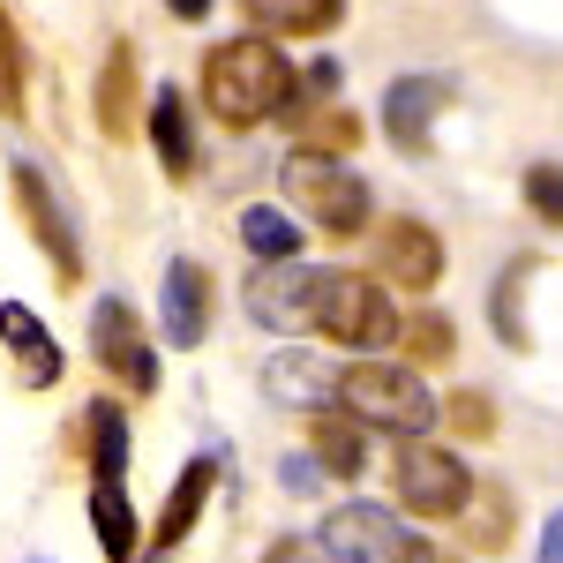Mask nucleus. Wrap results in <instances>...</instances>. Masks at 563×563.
Segmentation results:
<instances>
[{"label": "nucleus", "instance_id": "1a4fd4ad", "mask_svg": "<svg viewBox=\"0 0 563 563\" xmlns=\"http://www.w3.org/2000/svg\"><path fill=\"white\" fill-rule=\"evenodd\" d=\"M376 278L398 294H435L443 286V233L421 218H384L376 225Z\"/></svg>", "mask_w": 563, "mask_h": 563}, {"label": "nucleus", "instance_id": "ddd939ff", "mask_svg": "<svg viewBox=\"0 0 563 563\" xmlns=\"http://www.w3.org/2000/svg\"><path fill=\"white\" fill-rule=\"evenodd\" d=\"M0 346L15 353V368H23V384L31 390H53L60 384V368H68V353H60V339L45 331L38 308L23 301H0Z\"/></svg>", "mask_w": 563, "mask_h": 563}, {"label": "nucleus", "instance_id": "cd10ccee", "mask_svg": "<svg viewBox=\"0 0 563 563\" xmlns=\"http://www.w3.org/2000/svg\"><path fill=\"white\" fill-rule=\"evenodd\" d=\"M286 488H323V459H316V451H308V459H286Z\"/></svg>", "mask_w": 563, "mask_h": 563}, {"label": "nucleus", "instance_id": "f257e3e1", "mask_svg": "<svg viewBox=\"0 0 563 563\" xmlns=\"http://www.w3.org/2000/svg\"><path fill=\"white\" fill-rule=\"evenodd\" d=\"M294 84H301V68H286V53H278L271 31H249V38H225L203 53V106L225 129L278 121L294 106Z\"/></svg>", "mask_w": 563, "mask_h": 563}, {"label": "nucleus", "instance_id": "a211bd4d", "mask_svg": "<svg viewBox=\"0 0 563 563\" xmlns=\"http://www.w3.org/2000/svg\"><path fill=\"white\" fill-rule=\"evenodd\" d=\"M533 271H541V256H511L496 271V286H488V323H496V339L511 353L533 346V331H526V286H533Z\"/></svg>", "mask_w": 563, "mask_h": 563}, {"label": "nucleus", "instance_id": "412c9836", "mask_svg": "<svg viewBox=\"0 0 563 563\" xmlns=\"http://www.w3.org/2000/svg\"><path fill=\"white\" fill-rule=\"evenodd\" d=\"M98 129L113 143L135 135V45H113L106 53V76H98Z\"/></svg>", "mask_w": 563, "mask_h": 563}, {"label": "nucleus", "instance_id": "aec40b11", "mask_svg": "<svg viewBox=\"0 0 563 563\" xmlns=\"http://www.w3.org/2000/svg\"><path fill=\"white\" fill-rule=\"evenodd\" d=\"M203 496H211V459H188L174 481V496H166V519L151 526V549L166 556V549H180L188 533H196V519H203Z\"/></svg>", "mask_w": 563, "mask_h": 563}, {"label": "nucleus", "instance_id": "423d86ee", "mask_svg": "<svg viewBox=\"0 0 563 563\" xmlns=\"http://www.w3.org/2000/svg\"><path fill=\"white\" fill-rule=\"evenodd\" d=\"M316 549L339 563H429L435 541L413 526V511H384V504H339L316 526Z\"/></svg>", "mask_w": 563, "mask_h": 563}, {"label": "nucleus", "instance_id": "f8f14e48", "mask_svg": "<svg viewBox=\"0 0 563 563\" xmlns=\"http://www.w3.org/2000/svg\"><path fill=\"white\" fill-rule=\"evenodd\" d=\"M158 323L166 346H203L211 339V271L203 263H166V294H158Z\"/></svg>", "mask_w": 563, "mask_h": 563}, {"label": "nucleus", "instance_id": "f3484780", "mask_svg": "<svg viewBox=\"0 0 563 563\" xmlns=\"http://www.w3.org/2000/svg\"><path fill=\"white\" fill-rule=\"evenodd\" d=\"M241 8L271 38H323V31L346 23V0H241Z\"/></svg>", "mask_w": 563, "mask_h": 563}, {"label": "nucleus", "instance_id": "6ab92c4d", "mask_svg": "<svg viewBox=\"0 0 563 563\" xmlns=\"http://www.w3.org/2000/svg\"><path fill=\"white\" fill-rule=\"evenodd\" d=\"M90 526H98L106 556H135L143 549V526H135V504H129V488H121V474L90 481Z\"/></svg>", "mask_w": 563, "mask_h": 563}, {"label": "nucleus", "instance_id": "bb28decb", "mask_svg": "<svg viewBox=\"0 0 563 563\" xmlns=\"http://www.w3.org/2000/svg\"><path fill=\"white\" fill-rule=\"evenodd\" d=\"M308 143H316V151H353V143H361V121H353V113H316V121H308Z\"/></svg>", "mask_w": 563, "mask_h": 563}, {"label": "nucleus", "instance_id": "dca6fc26", "mask_svg": "<svg viewBox=\"0 0 563 563\" xmlns=\"http://www.w3.org/2000/svg\"><path fill=\"white\" fill-rule=\"evenodd\" d=\"M151 151H158V166H166L174 180H196V166H203L196 129H188V98H180L174 84L151 98Z\"/></svg>", "mask_w": 563, "mask_h": 563}, {"label": "nucleus", "instance_id": "9d476101", "mask_svg": "<svg viewBox=\"0 0 563 563\" xmlns=\"http://www.w3.org/2000/svg\"><path fill=\"white\" fill-rule=\"evenodd\" d=\"M90 353H98L106 376H121L129 390H143V398L158 390V353H151L143 316L129 301H98V316H90Z\"/></svg>", "mask_w": 563, "mask_h": 563}, {"label": "nucleus", "instance_id": "9b49d317", "mask_svg": "<svg viewBox=\"0 0 563 563\" xmlns=\"http://www.w3.org/2000/svg\"><path fill=\"white\" fill-rule=\"evenodd\" d=\"M451 98H459V84H451V76H435V68H406V76L384 90V135L406 151V158H421V151H429L435 113H443Z\"/></svg>", "mask_w": 563, "mask_h": 563}, {"label": "nucleus", "instance_id": "4468645a", "mask_svg": "<svg viewBox=\"0 0 563 563\" xmlns=\"http://www.w3.org/2000/svg\"><path fill=\"white\" fill-rule=\"evenodd\" d=\"M308 451L323 459L331 481H361V466H368V421L346 413L339 398L331 406H308Z\"/></svg>", "mask_w": 563, "mask_h": 563}, {"label": "nucleus", "instance_id": "4be33fe9", "mask_svg": "<svg viewBox=\"0 0 563 563\" xmlns=\"http://www.w3.org/2000/svg\"><path fill=\"white\" fill-rule=\"evenodd\" d=\"M76 435H84V451H90V474H121L129 466V413L113 398H90Z\"/></svg>", "mask_w": 563, "mask_h": 563}, {"label": "nucleus", "instance_id": "c85d7f7f", "mask_svg": "<svg viewBox=\"0 0 563 563\" xmlns=\"http://www.w3.org/2000/svg\"><path fill=\"white\" fill-rule=\"evenodd\" d=\"M541 556H549V563H563V511H556L549 526H541Z\"/></svg>", "mask_w": 563, "mask_h": 563}, {"label": "nucleus", "instance_id": "f03ea898", "mask_svg": "<svg viewBox=\"0 0 563 563\" xmlns=\"http://www.w3.org/2000/svg\"><path fill=\"white\" fill-rule=\"evenodd\" d=\"M339 406L361 413L368 429L384 435H413V429H435V390L421 384V368L413 361H384V353H361L339 368Z\"/></svg>", "mask_w": 563, "mask_h": 563}, {"label": "nucleus", "instance_id": "c756f323", "mask_svg": "<svg viewBox=\"0 0 563 563\" xmlns=\"http://www.w3.org/2000/svg\"><path fill=\"white\" fill-rule=\"evenodd\" d=\"M166 8H174L180 23H203V15H211V0H166Z\"/></svg>", "mask_w": 563, "mask_h": 563}, {"label": "nucleus", "instance_id": "0eeeda50", "mask_svg": "<svg viewBox=\"0 0 563 563\" xmlns=\"http://www.w3.org/2000/svg\"><path fill=\"white\" fill-rule=\"evenodd\" d=\"M316 263L301 256H256L249 286H241V308L256 331H316Z\"/></svg>", "mask_w": 563, "mask_h": 563}, {"label": "nucleus", "instance_id": "393cba45", "mask_svg": "<svg viewBox=\"0 0 563 563\" xmlns=\"http://www.w3.org/2000/svg\"><path fill=\"white\" fill-rule=\"evenodd\" d=\"M398 339L413 346V361H451V353H459V331H451L443 316H429V308H421V316H406V331H398Z\"/></svg>", "mask_w": 563, "mask_h": 563}, {"label": "nucleus", "instance_id": "b1692460", "mask_svg": "<svg viewBox=\"0 0 563 563\" xmlns=\"http://www.w3.org/2000/svg\"><path fill=\"white\" fill-rule=\"evenodd\" d=\"M526 211L541 218V225H563V166H549V158H541V166H526Z\"/></svg>", "mask_w": 563, "mask_h": 563}, {"label": "nucleus", "instance_id": "5701e85b", "mask_svg": "<svg viewBox=\"0 0 563 563\" xmlns=\"http://www.w3.org/2000/svg\"><path fill=\"white\" fill-rule=\"evenodd\" d=\"M241 241H249V256H301V225L286 211H271V203L241 211Z\"/></svg>", "mask_w": 563, "mask_h": 563}, {"label": "nucleus", "instance_id": "a878e982", "mask_svg": "<svg viewBox=\"0 0 563 563\" xmlns=\"http://www.w3.org/2000/svg\"><path fill=\"white\" fill-rule=\"evenodd\" d=\"M435 421H451L459 435H496V406L481 398V390H459V398H443V413Z\"/></svg>", "mask_w": 563, "mask_h": 563}, {"label": "nucleus", "instance_id": "2eb2a0df", "mask_svg": "<svg viewBox=\"0 0 563 563\" xmlns=\"http://www.w3.org/2000/svg\"><path fill=\"white\" fill-rule=\"evenodd\" d=\"M263 398H278V406H331L339 398V368L323 361V353H308V346H286V353H271L263 361Z\"/></svg>", "mask_w": 563, "mask_h": 563}, {"label": "nucleus", "instance_id": "7ed1b4c3", "mask_svg": "<svg viewBox=\"0 0 563 563\" xmlns=\"http://www.w3.org/2000/svg\"><path fill=\"white\" fill-rule=\"evenodd\" d=\"M316 331L353 353H390L406 316L390 308V286L376 271H323L316 278Z\"/></svg>", "mask_w": 563, "mask_h": 563}, {"label": "nucleus", "instance_id": "39448f33", "mask_svg": "<svg viewBox=\"0 0 563 563\" xmlns=\"http://www.w3.org/2000/svg\"><path fill=\"white\" fill-rule=\"evenodd\" d=\"M390 488H398V504H406L413 519H459V511L481 496L474 466H466L459 451L429 443V429H413V435L390 443Z\"/></svg>", "mask_w": 563, "mask_h": 563}, {"label": "nucleus", "instance_id": "20e7f679", "mask_svg": "<svg viewBox=\"0 0 563 563\" xmlns=\"http://www.w3.org/2000/svg\"><path fill=\"white\" fill-rule=\"evenodd\" d=\"M286 196H294V211L316 225V233H331V241H353L361 225H368V180L346 166V151H316L301 143L294 158H286Z\"/></svg>", "mask_w": 563, "mask_h": 563}, {"label": "nucleus", "instance_id": "6e6552de", "mask_svg": "<svg viewBox=\"0 0 563 563\" xmlns=\"http://www.w3.org/2000/svg\"><path fill=\"white\" fill-rule=\"evenodd\" d=\"M8 180H15V211L31 218L38 249L53 256V278H60V286H76V278H84V241H76V218H68V203H60V188H53L31 158H15Z\"/></svg>", "mask_w": 563, "mask_h": 563}]
</instances>
